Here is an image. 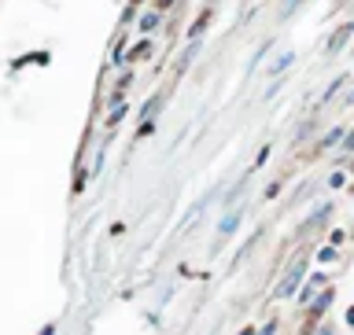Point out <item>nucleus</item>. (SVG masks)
Masks as SVG:
<instances>
[{"label": "nucleus", "instance_id": "obj_11", "mask_svg": "<svg viewBox=\"0 0 354 335\" xmlns=\"http://www.w3.org/2000/svg\"><path fill=\"white\" fill-rule=\"evenodd\" d=\"M144 52H151V44H148V41H140V44H137V48H133V52L126 55V63H137V59H140V55H144Z\"/></svg>", "mask_w": 354, "mask_h": 335}, {"label": "nucleus", "instance_id": "obj_17", "mask_svg": "<svg viewBox=\"0 0 354 335\" xmlns=\"http://www.w3.org/2000/svg\"><path fill=\"white\" fill-rule=\"evenodd\" d=\"M328 184H332V188H343V184H347V173H339V170H336V173L328 177Z\"/></svg>", "mask_w": 354, "mask_h": 335}, {"label": "nucleus", "instance_id": "obj_23", "mask_svg": "<svg viewBox=\"0 0 354 335\" xmlns=\"http://www.w3.org/2000/svg\"><path fill=\"white\" fill-rule=\"evenodd\" d=\"M240 335H254V328H243V332H240Z\"/></svg>", "mask_w": 354, "mask_h": 335}, {"label": "nucleus", "instance_id": "obj_18", "mask_svg": "<svg viewBox=\"0 0 354 335\" xmlns=\"http://www.w3.org/2000/svg\"><path fill=\"white\" fill-rule=\"evenodd\" d=\"M328 240H332V247H339V243H343V240H347V232H339V229H332V232H328Z\"/></svg>", "mask_w": 354, "mask_h": 335}, {"label": "nucleus", "instance_id": "obj_6", "mask_svg": "<svg viewBox=\"0 0 354 335\" xmlns=\"http://www.w3.org/2000/svg\"><path fill=\"white\" fill-rule=\"evenodd\" d=\"M295 63V52H281V55H277V59H273V66H270V74L273 77H281L284 70H288V66H292Z\"/></svg>", "mask_w": 354, "mask_h": 335}, {"label": "nucleus", "instance_id": "obj_5", "mask_svg": "<svg viewBox=\"0 0 354 335\" xmlns=\"http://www.w3.org/2000/svg\"><path fill=\"white\" fill-rule=\"evenodd\" d=\"M240 210H229V214L225 218H221V225H218V240H225V236H232V232H236L240 229Z\"/></svg>", "mask_w": 354, "mask_h": 335}, {"label": "nucleus", "instance_id": "obj_8", "mask_svg": "<svg viewBox=\"0 0 354 335\" xmlns=\"http://www.w3.org/2000/svg\"><path fill=\"white\" fill-rule=\"evenodd\" d=\"M159 107H162V93H155V96L148 99V104H144V111H140V115H144V122H151L155 115H159Z\"/></svg>", "mask_w": 354, "mask_h": 335}, {"label": "nucleus", "instance_id": "obj_21", "mask_svg": "<svg viewBox=\"0 0 354 335\" xmlns=\"http://www.w3.org/2000/svg\"><path fill=\"white\" fill-rule=\"evenodd\" d=\"M347 325H351V328H354V306H351V309H347Z\"/></svg>", "mask_w": 354, "mask_h": 335}, {"label": "nucleus", "instance_id": "obj_22", "mask_svg": "<svg viewBox=\"0 0 354 335\" xmlns=\"http://www.w3.org/2000/svg\"><path fill=\"white\" fill-rule=\"evenodd\" d=\"M317 335H336V332H332V328H317Z\"/></svg>", "mask_w": 354, "mask_h": 335}, {"label": "nucleus", "instance_id": "obj_14", "mask_svg": "<svg viewBox=\"0 0 354 335\" xmlns=\"http://www.w3.org/2000/svg\"><path fill=\"white\" fill-rule=\"evenodd\" d=\"M207 19H210V11H207V15H199V19H196V26L188 30V33H192V37H199V33H203V26H207Z\"/></svg>", "mask_w": 354, "mask_h": 335}, {"label": "nucleus", "instance_id": "obj_10", "mask_svg": "<svg viewBox=\"0 0 354 335\" xmlns=\"http://www.w3.org/2000/svg\"><path fill=\"white\" fill-rule=\"evenodd\" d=\"M155 26H159V15H155V11H144V15H140V30L148 33V30H155Z\"/></svg>", "mask_w": 354, "mask_h": 335}, {"label": "nucleus", "instance_id": "obj_4", "mask_svg": "<svg viewBox=\"0 0 354 335\" xmlns=\"http://www.w3.org/2000/svg\"><path fill=\"white\" fill-rule=\"evenodd\" d=\"M317 287H325V276H310V284L306 287H299V291H295V298H299V306H310V298H314V291H317Z\"/></svg>", "mask_w": 354, "mask_h": 335}, {"label": "nucleus", "instance_id": "obj_12", "mask_svg": "<svg viewBox=\"0 0 354 335\" xmlns=\"http://www.w3.org/2000/svg\"><path fill=\"white\" fill-rule=\"evenodd\" d=\"M339 140H343V129H332L328 137L321 140V148H332V144H339Z\"/></svg>", "mask_w": 354, "mask_h": 335}, {"label": "nucleus", "instance_id": "obj_13", "mask_svg": "<svg viewBox=\"0 0 354 335\" xmlns=\"http://www.w3.org/2000/svg\"><path fill=\"white\" fill-rule=\"evenodd\" d=\"M317 262H336V247H321L317 251Z\"/></svg>", "mask_w": 354, "mask_h": 335}, {"label": "nucleus", "instance_id": "obj_16", "mask_svg": "<svg viewBox=\"0 0 354 335\" xmlns=\"http://www.w3.org/2000/svg\"><path fill=\"white\" fill-rule=\"evenodd\" d=\"M192 55H196V44H192V48H188V52L181 55V63H177V74H181V70H185V66H188V63H192Z\"/></svg>", "mask_w": 354, "mask_h": 335}, {"label": "nucleus", "instance_id": "obj_15", "mask_svg": "<svg viewBox=\"0 0 354 335\" xmlns=\"http://www.w3.org/2000/svg\"><path fill=\"white\" fill-rule=\"evenodd\" d=\"M254 335H277V320H266L262 328H254Z\"/></svg>", "mask_w": 354, "mask_h": 335}, {"label": "nucleus", "instance_id": "obj_9", "mask_svg": "<svg viewBox=\"0 0 354 335\" xmlns=\"http://www.w3.org/2000/svg\"><path fill=\"white\" fill-rule=\"evenodd\" d=\"M343 85H347V74H339V77H336V82H332V85L325 88V93H321V104H328V99H336V93H339V88H343Z\"/></svg>", "mask_w": 354, "mask_h": 335}, {"label": "nucleus", "instance_id": "obj_19", "mask_svg": "<svg viewBox=\"0 0 354 335\" xmlns=\"http://www.w3.org/2000/svg\"><path fill=\"white\" fill-rule=\"evenodd\" d=\"M343 151L354 155V133H343Z\"/></svg>", "mask_w": 354, "mask_h": 335}, {"label": "nucleus", "instance_id": "obj_1", "mask_svg": "<svg viewBox=\"0 0 354 335\" xmlns=\"http://www.w3.org/2000/svg\"><path fill=\"white\" fill-rule=\"evenodd\" d=\"M303 280H306V262H295L292 269L281 276V284L273 287V298H292L299 287H303Z\"/></svg>", "mask_w": 354, "mask_h": 335}, {"label": "nucleus", "instance_id": "obj_20", "mask_svg": "<svg viewBox=\"0 0 354 335\" xmlns=\"http://www.w3.org/2000/svg\"><path fill=\"white\" fill-rule=\"evenodd\" d=\"M41 335H55V325H44V328H41Z\"/></svg>", "mask_w": 354, "mask_h": 335}, {"label": "nucleus", "instance_id": "obj_2", "mask_svg": "<svg viewBox=\"0 0 354 335\" xmlns=\"http://www.w3.org/2000/svg\"><path fill=\"white\" fill-rule=\"evenodd\" d=\"M332 303H336V291H332V287H325L321 295H314V298H310L306 314H310V317H321V314H325V309H328Z\"/></svg>", "mask_w": 354, "mask_h": 335}, {"label": "nucleus", "instance_id": "obj_7", "mask_svg": "<svg viewBox=\"0 0 354 335\" xmlns=\"http://www.w3.org/2000/svg\"><path fill=\"white\" fill-rule=\"evenodd\" d=\"M351 33H354V22H347V26H339V33H336V37L328 41V52L336 55V52L343 48V44H347V37H351Z\"/></svg>", "mask_w": 354, "mask_h": 335}, {"label": "nucleus", "instance_id": "obj_3", "mask_svg": "<svg viewBox=\"0 0 354 335\" xmlns=\"http://www.w3.org/2000/svg\"><path fill=\"white\" fill-rule=\"evenodd\" d=\"M328 218H332V203H317V207H314V214H310L303 225H299V232H310L314 225H321V221H328Z\"/></svg>", "mask_w": 354, "mask_h": 335}]
</instances>
